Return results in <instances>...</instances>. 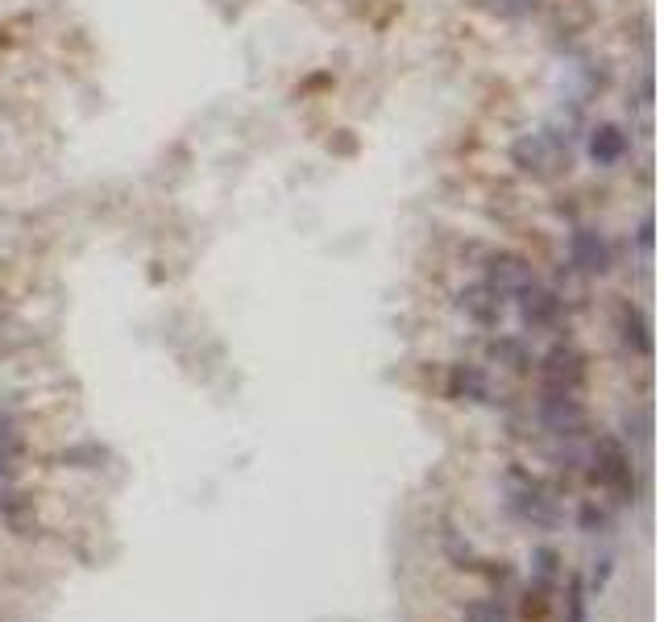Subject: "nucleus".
Masks as SVG:
<instances>
[{"label":"nucleus","mask_w":664,"mask_h":622,"mask_svg":"<svg viewBox=\"0 0 664 622\" xmlns=\"http://www.w3.org/2000/svg\"><path fill=\"white\" fill-rule=\"evenodd\" d=\"M640 245L652 249V220H644V229H640Z\"/></svg>","instance_id":"23"},{"label":"nucleus","mask_w":664,"mask_h":622,"mask_svg":"<svg viewBox=\"0 0 664 622\" xmlns=\"http://www.w3.org/2000/svg\"><path fill=\"white\" fill-rule=\"evenodd\" d=\"M619 341L635 353V357H652V328L644 320V311L635 303H623L619 307Z\"/></svg>","instance_id":"13"},{"label":"nucleus","mask_w":664,"mask_h":622,"mask_svg":"<svg viewBox=\"0 0 664 622\" xmlns=\"http://www.w3.org/2000/svg\"><path fill=\"white\" fill-rule=\"evenodd\" d=\"M552 593L557 589H548V585H536V581H528V589H523V618H544L548 614V606H552Z\"/></svg>","instance_id":"21"},{"label":"nucleus","mask_w":664,"mask_h":622,"mask_svg":"<svg viewBox=\"0 0 664 622\" xmlns=\"http://www.w3.org/2000/svg\"><path fill=\"white\" fill-rule=\"evenodd\" d=\"M511 162L519 166L523 175H552L557 166L565 162L569 166V150H561V141L557 137H548V133H528V137H519L515 146H511Z\"/></svg>","instance_id":"5"},{"label":"nucleus","mask_w":664,"mask_h":622,"mask_svg":"<svg viewBox=\"0 0 664 622\" xmlns=\"http://www.w3.org/2000/svg\"><path fill=\"white\" fill-rule=\"evenodd\" d=\"M540 378H544V390H581L586 382V357H581L569 341H557L544 357H540Z\"/></svg>","instance_id":"6"},{"label":"nucleus","mask_w":664,"mask_h":622,"mask_svg":"<svg viewBox=\"0 0 664 622\" xmlns=\"http://www.w3.org/2000/svg\"><path fill=\"white\" fill-rule=\"evenodd\" d=\"M0 523H5L13 535H21V540H38L42 535V527L34 519V498L21 494V490H13L5 502H0Z\"/></svg>","instance_id":"11"},{"label":"nucleus","mask_w":664,"mask_h":622,"mask_svg":"<svg viewBox=\"0 0 664 622\" xmlns=\"http://www.w3.org/2000/svg\"><path fill=\"white\" fill-rule=\"evenodd\" d=\"M461 622H511V614L498 598H478L461 610Z\"/></svg>","instance_id":"20"},{"label":"nucleus","mask_w":664,"mask_h":622,"mask_svg":"<svg viewBox=\"0 0 664 622\" xmlns=\"http://www.w3.org/2000/svg\"><path fill=\"white\" fill-rule=\"evenodd\" d=\"M490 357L498 365H507L511 374H532V365H536L532 345L523 341V336H494V341H490Z\"/></svg>","instance_id":"14"},{"label":"nucleus","mask_w":664,"mask_h":622,"mask_svg":"<svg viewBox=\"0 0 664 622\" xmlns=\"http://www.w3.org/2000/svg\"><path fill=\"white\" fill-rule=\"evenodd\" d=\"M577 531H586V535H611L615 531V515H611V506H602V502H581L577 506Z\"/></svg>","instance_id":"19"},{"label":"nucleus","mask_w":664,"mask_h":622,"mask_svg":"<svg viewBox=\"0 0 664 622\" xmlns=\"http://www.w3.org/2000/svg\"><path fill=\"white\" fill-rule=\"evenodd\" d=\"M449 394H453V399H461V403H482V407L498 403L490 374L482 370V365H474V361H457L453 370H449Z\"/></svg>","instance_id":"8"},{"label":"nucleus","mask_w":664,"mask_h":622,"mask_svg":"<svg viewBox=\"0 0 664 622\" xmlns=\"http://www.w3.org/2000/svg\"><path fill=\"white\" fill-rule=\"evenodd\" d=\"M590 482H598L619 506H635L640 486H635V461H631V448L623 444V436L602 432L590 444Z\"/></svg>","instance_id":"1"},{"label":"nucleus","mask_w":664,"mask_h":622,"mask_svg":"<svg viewBox=\"0 0 664 622\" xmlns=\"http://www.w3.org/2000/svg\"><path fill=\"white\" fill-rule=\"evenodd\" d=\"M627 150H631V141L619 125H594L590 129V158L598 166H619L627 158Z\"/></svg>","instance_id":"12"},{"label":"nucleus","mask_w":664,"mask_h":622,"mask_svg":"<svg viewBox=\"0 0 664 622\" xmlns=\"http://www.w3.org/2000/svg\"><path fill=\"white\" fill-rule=\"evenodd\" d=\"M511 299L519 303L523 328H532V332H552V328H561V320H565V299L552 287H544L540 278H532L528 287H519Z\"/></svg>","instance_id":"4"},{"label":"nucleus","mask_w":664,"mask_h":622,"mask_svg":"<svg viewBox=\"0 0 664 622\" xmlns=\"http://www.w3.org/2000/svg\"><path fill=\"white\" fill-rule=\"evenodd\" d=\"M457 307H461L474 324L498 328V320H503V311H507V295H498L490 282H474V287H465V291L457 295Z\"/></svg>","instance_id":"10"},{"label":"nucleus","mask_w":664,"mask_h":622,"mask_svg":"<svg viewBox=\"0 0 664 622\" xmlns=\"http://www.w3.org/2000/svg\"><path fill=\"white\" fill-rule=\"evenodd\" d=\"M536 419L544 423V432H552L557 440H577L586 432V407L573 390H544L536 403Z\"/></svg>","instance_id":"3"},{"label":"nucleus","mask_w":664,"mask_h":622,"mask_svg":"<svg viewBox=\"0 0 664 622\" xmlns=\"http://www.w3.org/2000/svg\"><path fill=\"white\" fill-rule=\"evenodd\" d=\"M611 245H606V237L598 229H573L569 233V266L590 274V278H602L611 274Z\"/></svg>","instance_id":"7"},{"label":"nucleus","mask_w":664,"mask_h":622,"mask_svg":"<svg viewBox=\"0 0 664 622\" xmlns=\"http://www.w3.org/2000/svg\"><path fill=\"white\" fill-rule=\"evenodd\" d=\"M21 457H25L21 423L13 415H0V473H13L17 477V461Z\"/></svg>","instance_id":"15"},{"label":"nucleus","mask_w":664,"mask_h":622,"mask_svg":"<svg viewBox=\"0 0 664 622\" xmlns=\"http://www.w3.org/2000/svg\"><path fill=\"white\" fill-rule=\"evenodd\" d=\"M507 511L519 519V523H528L532 531H552L561 523V511H557V502H552L540 482H532V477H523L519 469H511V486H507Z\"/></svg>","instance_id":"2"},{"label":"nucleus","mask_w":664,"mask_h":622,"mask_svg":"<svg viewBox=\"0 0 664 622\" xmlns=\"http://www.w3.org/2000/svg\"><path fill=\"white\" fill-rule=\"evenodd\" d=\"M482 270H486V278H482V282H490V287H494L498 295H507V299H511L519 287H528V282L536 278V274H532V266L523 262L519 253H490Z\"/></svg>","instance_id":"9"},{"label":"nucleus","mask_w":664,"mask_h":622,"mask_svg":"<svg viewBox=\"0 0 664 622\" xmlns=\"http://www.w3.org/2000/svg\"><path fill=\"white\" fill-rule=\"evenodd\" d=\"M565 577V556L552 548V544H540L532 548V581L536 585H548V589H557Z\"/></svg>","instance_id":"17"},{"label":"nucleus","mask_w":664,"mask_h":622,"mask_svg":"<svg viewBox=\"0 0 664 622\" xmlns=\"http://www.w3.org/2000/svg\"><path fill=\"white\" fill-rule=\"evenodd\" d=\"M561 622H590V589L581 573L565 577V602H561Z\"/></svg>","instance_id":"18"},{"label":"nucleus","mask_w":664,"mask_h":622,"mask_svg":"<svg viewBox=\"0 0 664 622\" xmlns=\"http://www.w3.org/2000/svg\"><path fill=\"white\" fill-rule=\"evenodd\" d=\"M611 573H615V556H602V560H594V577H590V585H586V589L602 593V589H606V581H611Z\"/></svg>","instance_id":"22"},{"label":"nucleus","mask_w":664,"mask_h":622,"mask_svg":"<svg viewBox=\"0 0 664 622\" xmlns=\"http://www.w3.org/2000/svg\"><path fill=\"white\" fill-rule=\"evenodd\" d=\"M59 461H63L67 469L96 473V469H104V461H108V448H104L100 440H79V444H67V448L59 452Z\"/></svg>","instance_id":"16"}]
</instances>
